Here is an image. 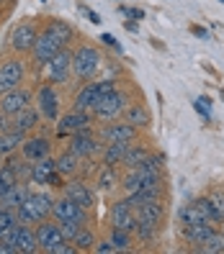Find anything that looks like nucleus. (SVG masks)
I'll use <instances>...</instances> for the list:
<instances>
[{
    "instance_id": "1",
    "label": "nucleus",
    "mask_w": 224,
    "mask_h": 254,
    "mask_svg": "<svg viewBox=\"0 0 224 254\" xmlns=\"http://www.w3.org/2000/svg\"><path fill=\"white\" fill-rule=\"evenodd\" d=\"M52 203L54 198L49 192H28V198L16 208V216H18V223H39V221H47L52 216Z\"/></svg>"
},
{
    "instance_id": "2",
    "label": "nucleus",
    "mask_w": 224,
    "mask_h": 254,
    "mask_svg": "<svg viewBox=\"0 0 224 254\" xmlns=\"http://www.w3.org/2000/svg\"><path fill=\"white\" fill-rule=\"evenodd\" d=\"M101 52L96 47H91V44H83V47H78L72 52V74L78 80H91L93 74L98 72L101 67Z\"/></svg>"
},
{
    "instance_id": "3",
    "label": "nucleus",
    "mask_w": 224,
    "mask_h": 254,
    "mask_svg": "<svg viewBox=\"0 0 224 254\" xmlns=\"http://www.w3.org/2000/svg\"><path fill=\"white\" fill-rule=\"evenodd\" d=\"M126 106H129V98H126V93H121V90H113V93H109V95L98 98L91 113L98 118V121H113V118H118V116L124 113V108H126Z\"/></svg>"
},
{
    "instance_id": "4",
    "label": "nucleus",
    "mask_w": 224,
    "mask_h": 254,
    "mask_svg": "<svg viewBox=\"0 0 224 254\" xmlns=\"http://www.w3.org/2000/svg\"><path fill=\"white\" fill-rule=\"evenodd\" d=\"M44 67H47V80L52 85L54 82H67L70 74H72V52L59 49Z\"/></svg>"
},
{
    "instance_id": "5",
    "label": "nucleus",
    "mask_w": 224,
    "mask_h": 254,
    "mask_svg": "<svg viewBox=\"0 0 224 254\" xmlns=\"http://www.w3.org/2000/svg\"><path fill=\"white\" fill-rule=\"evenodd\" d=\"M137 136H139V128H134L126 121H113V124H106L101 128L98 139H103L106 144H121V141L131 144V141H137Z\"/></svg>"
},
{
    "instance_id": "6",
    "label": "nucleus",
    "mask_w": 224,
    "mask_h": 254,
    "mask_svg": "<svg viewBox=\"0 0 224 254\" xmlns=\"http://www.w3.org/2000/svg\"><path fill=\"white\" fill-rule=\"evenodd\" d=\"M59 49H65V47H62L57 39H52L47 31H41V34L36 36V41H34V47H31V62H34L36 67H44Z\"/></svg>"
},
{
    "instance_id": "7",
    "label": "nucleus",
    "mask_w": 224,
    "mask_h": 254,
    "mask_svg": "<svg viewBox=\"0 0 224 254\" xmlns=\"http://www.w3.org/2000/svg\"><path fill=\"white\" fill-rule=\"evenodd\" d=\"M23 80H26V67L21 59H8V62L0 64V93L21 87Z\"/></svg>"
},
{
    "instance_id": "8",
    "label": "nucleus",
    "mask_w": 224,
    "mask_h": 254,
    "mask_svg": "<svg viewBox=\"0 0 224 254\" xmlns=\"http://www.w3.org/2000/svg\"><path fill=\"white\" fill-rule=\"evenodd\" d=\"M36 239H39V249L52 254L54 247H59L62 242H67V239L62 236V229H59V223L54 221H39V229H36Z\"/></svg>"
},
{
    "instance_id": "9",
    "label": "nucleus",
    "mask_w": 224,
    "mask_h": 254,
    "mask_svg": "<svg viewBox=\"0 0 224 254\" xmlns=\"http://www.w3.org/2000/svg\"><path fill=\"white\" fill-rule=\"evenodd\" d=\"M31 106V93L26 87H13L8 93H0V111L5 116H16L18 111Z\"/></svg>"
},
{
    "instance_id": "10",
    "label": "nucleus",
    "mask_w": 224,
    "mask_h": 254,
    "mask_svg": "<svg viewBox=\"0 0 224 254\" xmlns=\"http://www.w3.org/2000/svg\"><path fill=\"white\" fill-rule=\"evenodd\" d=\"M70 139H72V141H70V152L78 154L80 159H83V157H93L98 149H101V141H98L96 133L91 131V126L83 128V131H78V133H72Z\"/></svg>"
},
{
    "instance_id": "11",
    "label": "nucleus",
    "mask_w": 224,
    "mask_h": 254,
    "mask_svg": "<svg viewBox=\"0 0 224 254\" xmlns=\"http://www.w3.org/2000/svg\"><path fill=\"white\" fill-rule=\"evenodd\" d=\"M52 218L57 223H62V221H83L85 223V208L78 205L72 198L62 195L52 203Z\"/></svg>"
},
{
    "instance_id": "12",
    "label": "nucleus",
    "mask_w": 224,
    "mask_h": 254,
    "mask_svg": "<svg viewBox=\"0 0 224 254\" xmlns=\"http://www.w3.org/2000/svg\"><path fill=\"white\" fill-rule=\"evenodd\" d=\"M36 36H39L36 26H34L31 21H21L16 28H13V34H10V47H13V52H18V54L31 52Z\"/></svg>"
},
{
    "instance_id": "13",
    "label": "nucleus",
    "mask_w": 224,
    "mask_h": 254,
    "mask_svg": "<svg viewBox=\"0 0 224 254\" xmlns=\"http://www.w3.org/2000/svg\"><path fill=\"white\" fill-rule=\"evenodd\" d=\"M91 126V113H85V111H72L67 116L59 118V124H57V136L62 139V136H72V133H78L83 128Z\"/></svg>"
},
{
    "instance_id": "14",
    "label": "nucleus",
    "mask_w": 224,
    "mask_h": 254,
    "mask_svg": "<svg viewBox=\"0 0 224 254\" xmlns=\"http://www.w3.org/2000/svg\"><path fill=\"white\" fill-rule=\"evenodd\" d=\"M21 154L28 159V162H39L44 157L52 154V141L47 136H31V139H23L21 144Z\"/></svg>"
},
{
    "instance_id": "15",
    "label": "nucleus",
    "mask_w": 224,
    "mask_h": 254,
    "mask_svg": "<svg viewBox=\"0 0 224 254\" xmlns=\"http://www.w3.org/2000/svg\"><path fill=\"white\" fill-rule=\"evenodd\" d=\"M111 223L116 229H124V231H134L137 229V216H134V211L129 208L126 200H116L113 208H111Z\"/></svg>"
},
{
    "instance_id": "16",
    "label": "nucleus",
    "mask_w": 224,
    "mask_h": 254,
    "mask_svg": "<svg viewBox=\"0 0 224 254\" xmlns=\"http://www.w3.org/2000/svg\"><path fill=\"white\" fill-rule=\"evenodd\" d=\"M36 100H39V113L49 121H57V90L52 87V82H44L36 93Z\"/></svg>"
},
{
    "instance_id": "17",
    "label": "nucleus",
    "mask_w": 224,
    "mask_h": 254,
    "mask_svg": "<svg viewBox=\"0 0 224 254\" xmlns=\"http://www.w3.org/2000/svg\"><path fill=\"white\" fill-rule=\"evenodd\" d=\"M13 252L16 254H34V252H39V239H36V231L31 226H26V223L18 226L16 242H13Z\"/></svg>"
},
{
    "instance_id": "18",
    "label": "nucleus",
    "mask_w": 224,
    "mask_h": 254,
    "mask_svg": "<svg viewBox=\"0 0 224 254\" xmlns=\"http://www.w3.org/2000/svg\"><path fill=\"white\" fill-rule=\"evenodd\" d=\"M134 216H137V221L149 223V226H160L162 218H165V203L162 200H149V203L139 205L137 211H134Z\"/></svg>"
},
{
    "instance_id": "19",
    "label": "nucleus",
    "mask_w": 224,
    "mask_h": 254,
    "mask_svg": "<svg viewBox=\"0 0 224 254\" xmlns=\"http://www.w3.org/2000/svg\"><path fill=\"white\" fill-rule=\"evenodd\" d=\"M65 195L67 198H72L78 205H83V208H93L96 205V195H93V190L88 188L85 183H80V180H75V183H65Z\"/></svg>"
},
{
    "instance_id": "20",
    "label": "nucleus",
    "mask_w": 224,
    "mask_h": 254,
    "mask_svg": "<svg viewBox=\"0 0 224 254\" xmlns=\"http://www.w3.org/2000/svg\"><path fill=\"white\" fill-rule=\"evenodd\" d=\"M212 234H214V223H209V221H199V223H188V226H183L186 242L193 244V247H201Z\"/></svg>"
},
{
    "instance_id": "21",
    "label": "nucleus",
    "mask_w": 224,
    "mask_h": 254,
    "mask_svg": "<svg viewBox=\"0 0 224 254\" xmlns=\"http://www.w3.org/2000/svg\"><path fill=\"white\" fill-rule=\"evenodd\" d=\"M98 98H101V95H98V82H85V85H83V90L75 95V111L91 113Z\"/></svg>"
},
{
    "instance_id": "22",
    "label": "nucleus",
    "mask_w": 224,
    "mask_h": 254,
    "mask_svg": "<svg viewBox=\"0 0 224 254\" xmlns=\"http://www.w3.org/2000/svg\"><path fill=\"white\" fill-rule=\"evenodd\" d=\"M41 31H47L52 39H57L59 44H62V47H67V44L72 41V36H75L72 26H70V23H65V21H59V18H52V21H47V26H44Z\"/></svg>"
},
{
    "instance_id": "23",
    "label": "nucleus",
    "mask_w": 224,
    "mask_h": 254,
    "mask_svg": "<svg viewBox=\"0 0 224 254\" xmlns=\"http://www.w3.org/2000/svg\"><path fill=\"white\" fill-rule=\"evenodd\" d=\"M26 133L23 131H16V128H8V131H0V157H8L13 154L16 149L23 144Z\"/></svg>"
},
{
    "instance_id": "24",
    "label": "nucleus",
    "mask_w": 224,
    "mask_h": 254,
    "mask_svg": "<svg viewBox=\"0 0 224 254\" xmlns=\"http://www.w3.org/2000/svg\"><path fill=\"white\" fill-rule=\"evenodd\" d=\"M36 124H39V111L36 108H23V111H18L16 116H13V121H10V128H16V131H31V128H36Z\"/></svg>"
},
{
    "instance_id": "25",
    "label": "nucleus",
    "mask_w": 224,
    "mask_h": 254,
    "mask_svg": "<svg viewBox=\"0 0 224 254\" xmlns=\"http://www.w3.org/2000/svg\"><path fill=\"white\" fill-rule=\"evenodd\" d=\"M121 118H124L126 124H131L134 128H147V126H149V113H147V108L142 106V103L126 106L124 113H121Z\"/></svg>"
},
{
    "instance_id": "26",
    "label": "nucleus",
    "mask_w": 224,
    "mask_h": 254,
    "mask_svg": "<svg viewBox=\"0 0 224 254\" xmlns=\"http://www.w3.org/2000/svg\"><path fill=\"white\" fill-rule=\"evenodd\" d=\"M54 172H57V167H54L52 157H44L39 162H31V183H47L49 185Z\"/></svg>"
},
{
    "instance_id": "27",
    "label": "nucleus",
    "mask_w": 224,
    "mask_h": 254,
    "mask_svg": "<svg viewBox=\"0 0 224 254\" xmlns=\"http://www.w3.org/2000/svg\"><path fill=\"white\" fill-rule=\"evenodd\" d=\"M26 198H28V188H26V183H16V185H13V188L5 192V195H3V205L16 211V208H18Z\"/></svg>"
},
{
    "instance_id": "28",
    "label": "nucleus",
    "mask_w": 224,
    "mask_h": 254,
    "mask_svg": "<svg viewBox=\"0 0 224 254\" xmlns=\"http://www.w3.org/2000/svg\"><path fill=\"white\" fill-rule=\"evenodd\" d=\"M54 167H57V172L62 175V177L75 175V172L80 170V157H78V154H72V152H67V154H62V157H57V159H54Z\"/></svg>"
},
{
    "instance_id": "29",
    "label": "nucleus",
    "mask_w": 224,
    "mask_h": 254,
    "mask_svg": "<svg viewBox=\"0 0 224 254\" xmlns=\"http://www.w3.org/2000/svg\"><path fill=\"white\" fill-rule=\"evenodd\" d=\"M126 149H129L126 141H121V144H106V149H103V164H111V167L121 164Z\"/></svg>"
},
{
    "instance_id": "30",
    "label": "nucleus",
    "mask_w": 224,
    "mask_h": 254,
    "mask_svg": "<svg viewBox=\"0 0 224 254\" xmlns=\"http://www.w3.org/2000/svg\"><path fill=\"white\" fill-rule=\"evenodd\" d=\"M147 149L144 146H134V144H129V149H126V154H124V159H121V164H124V167H129V170H134V167H139V164L147 159Z\"/></svg>"
},
{
    "instance_id": "31",
    "label": "nucleus",
    "mask_w": 224,
    "mask_h": 254,
    "mask_svg": "<svg viewBox=\"0 0 224 254\" xmlns=\"http://www.w3.org/2000/svg\"><path fill=\"white\" fill-rule=\"evenodd\" d=\"M70 242L75 244V249H78V252H88V249H93V244H96V234L88 229V226H80V231L75 234Z\"/></svg>"
},
{
    "instance_id": "32",
    "label": "nucleus",
    "mask_w": 224,
    "mask_h": 254,
    "mask_svg": "<svg viewBox=\"0 0 224 254\" xmlns=\"http://www.w3.org/2000/svg\"><path fill=\"white\" fill-rule=\"evenodd\" d=\"M196 249L204 252V254H224V231H217L214 229V234L209 236L201 247H196Z\"/></svg>"
},
{
    "instance_id": "33",
    "label": "nucleus",
    "mask_w": 224,
    "mask_h": 254,
    "mask_svg": "<svg viewBox=\"0 0 224 254\" xmlns=\"http://www.w3.org/2000/svg\"><path fill=\"white\" fill-rule=\"evenodd\" d=\"M109 242H111V247H113V252H126L129 247H131V234L129 231H124V229H111V236H109Z\"/></svg>"
},
{
    "instance_id": "34",
    "label": "nucleus",
    "mask_w": 224,
    "mask_h": 254,
    "mask_svg": "<svg viewBox=\"0 0 224 254\" xmlns=\"http://www.w3.org/2000/svg\"><path fill=\"white\" fill-rule=\"evenodd\" d=\"M116 183H118L116 170L111 167V164H103V170L98 172V188H101V190H111Z\"/></svg>"
},
{
    "instance_id": "35",
    "label": "nucleus",
    "mask_w": 224,
    "mask_h": 254,
    "mask_svg": "<svg viewBox=\"0 0 224 254\" xmlns=\"http://www.w3.org/2000/svg\"><path fill=\"white\" fill-rule=\"evenodd\" d=\"M13 226H18V216L13 208H5V205H0V234L13 229Z\"/></svg>"
},
{
    "instance_id": "36",
    "label": "nucleus",
    "mask_w": 224,
    "mask_h": 254,
    "mask_svg": "<svg viewBox=\"0 0 224 254\" xmlns=\"http://www.w3.org/2000/svg\"><path fill=\"white\" fill-rule=\"evenodd\" d=\"M18 180H16V175H13L8 167H5V164H3V170H0V205H3V195H5V192L13 188V185H16Z\"/></svg>"
},
{
    "instance_id": "37",
    "label": "nucleus",
    "mask_w": 224,
    "mask_h": 254,
    "mask_svg": "<svg viewBox=\"0 0 224 254\" xmlns=\"http://www.w3.org/2000/svg\"><path fill=\"white\" fill-rule=\"evenodd\" d=\"M196 208L201 211L204 221H209V223H219V216H217V211H214V205H212V200H209V198H199V200H196Z\"/></svg>"
},
{
    "instance_id": "38",
    "label": "nucleus",
    "mask_w": 224,
    "mask_h": 254,
    "mask_svg": "<svg viewBox=\"0 0 224 254\" xmlns=\"http://www.w3.org/2000/svg\"><path fill=\"white\" fill-rule=\"evenodd\" d=\"M199 221H204V216H201V211L196 208V203L186 205L183 211H181V223H183V226H188V223H199Z\"/></svg>"
},
{
    "instance_id": "39",
    "label": "nucleus",
    "mask_w": 224,
    "mask_h": 254,
    "mask_svg": "<svg viewBox=\"0 0 224 254\" xmlns=\"http://www.w3.org/2000/svg\"><path fill=\"white\" fill-rule=\"evenodd\" d=\"M134 231H137L139 242H152L157 226H149V223H144V221H137V229H134Z\"/></svg>"
},
{
    "instance_id": "40",
    "label": "nucleus",
    "mask_w": 224,
    "mask_h": 254,
    "mask_svg": "<svg viewBox=\"0 0 224 254\" xmlns=\"http://www.w3.org/2000/svg\"><path fill=\"white\" fill-rule=\"evenodd\" d=\"M80 226H83V221H62V223H59V229H62V236L67 239V242L80 231Z\"/></svg>"
},
{
    "instance_id": "41",
    "label": "nucleus",
    "mask_w": 224,
    "mask_h": 254,
    "mask_svg": "<svg viewBox=\"0 0 224 254\" xmlns=\"http://www.w3.org/2000/svg\"><path fill=\"white\" fill-rule=\"evenodd\" d=\"M209 200H212L214 211H217V216H219V221H222V218H224V192H222V190L212 192V195H209Z\"/></svg>"
},
{
    "instance_id": "42",
    "label": "nucleus",
    "mask_w": 224,
    "mask_h": 254,
    "mask_svg": "<svg viewBox=\"0 0 224 254\" xmlns=\"http://www.w3.org/2000/svg\"><path fill=\"white\" fill-rule=\"evenodd\" d=\"M193 106H196V111L206 118V121L212 118V103H209V98H199L196 103H193Z\"/></svg>"
},
{
    "instance_id": "43",
    "label": "nucleus",
    "mask_w": 224,
    "mask_h": 254,
    "mask_svg": "<svg viewBox=\"0 0 224 254\" xmlns=\"http://www.w3.org/2000/svg\"><path fill=\"white\" fill-rule=\"evenodd\" d=\"M118 10H121V16H129V18H134V21H142V18H144V10H142V8H129V5H121Z\"/></svg>"
},
{
    "instance_id": "44",
    "label": "nucleus",
    "mask_w": 224,
    "mask_h": 254,
    "mask_svg": "<svg viewBox=\"0 0 224 254\" xmlns=\"http://www.w3.org/2000/svg\"><path fill=\"white\" fill-rule=\"evenodd\" d=\"M93 252H96V254H111V252H113V247H111V242H96Z\"/></svg>"
},
{
    "instance_id": "45",
    "label": "nucleus",
    "mask_w": 224,
    "mask_h": 254,
    "mask_svg": "<svg viewBox=\"0 0 224 254\" xmlns=\"http://www.w3.org/2000/svg\"><path fill=\"white\" fill-rule=\"evenodd\" d=\"M101 41L106 44V47H113L116 52H121V47H118V41H116V39H113L111 34H103V36H101Z\"/></svg>"
},
{
    "instance_id": "46",
    "label": "nucleus",
    "mask_w": 224,
    "mask_h": 254,
    "mask_svg": "<svg viewBox=\"0 0 224 254\" xmlns=\"http://www.w3.org/2000/svg\"><path fill=\"white\" fill-rule=\"evenodd\" d=\"M80 10H83V13H85V16H88V18H91V21H93V23H101V16H98V13H96V10H91V8H88V5H83V3H80Z\"/></svg>"
},
{
    "instance_id": "47",
    "label": "nucleus",
    "mask_w": 224,
    "mask_h": 254,
    "mask_svg": "<svg viewBox=\"0 0 224 254\" xmlns=\"http://www.w3.org/2000/svg\"><path fill=\"white\" fill-rule=\"evenodd\" d=\"M191 31L196 34V36H201V39H209V31H206V28H201V26H191Z\"/></svg>"
},
{
    "instance_id": "48",
    "label": "nucleus",
    "mask_w": 224,
    "mask_h": 254,
    "mask_svg": "<svg viewBox=\"0 0 224 254\" xmlns=\"http://www.w3.org/2000/svg\"><path fill=\"white\" fill-rule=\"evenodd\" d=\"M0 254H10V247H8V244H3V242H0Z\"/></svg>"
},
{
    "instance_id": "49",
    "label": "nucleus",
    "mask_w": 224,
    "mask_h": 254,
    "mask_svg": "<svg viewBox=\"0 0 224 254\" xmlns=\"http://www.w3.org/2000/svg\"><path fill=\"white\" fill-rule=\"evenodd\" d=\"M222 231H224V218H222Z\"/></svg>"
},
{
    "instance_id": "50",
    "label": "nucleus",
    "mask_w": 224,
    "mask_h": 254,
    "mask_svg": "<svg viewBox=\"0 0 224 254\" xmlns=\"http://www.w3.org/2000/svg\"><path fill=\"white\" fill-rule=\"evenodd\" d=\"M222 98H224V90H222Z\"/></svg>"
}]
</instances>
